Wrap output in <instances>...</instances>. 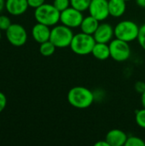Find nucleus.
Here are the masks:
<instances>
[{
	"label": "nucleus",
	"instance_id": "1",
	"mask_svg": "<svg viewBox=\"0 0 145 146\" xmlns=\"http://www.w3.org/2000/svg\"><path fill=\"white\" fill-rule=\"evenodd\" d=\"M68 101L73 108L79 110L87 109L94 102V94L86 87L80 86H74L68 93Z\"/></svg>",
	"mask_w": 145,
	"mask_h": 146
},
{
	"label": "nucleus",
	"instance_id": "2",
	"mask_svg": "<svg viewBox=\"0 0 145 146\" xmlns=\"http://www.w3.org/2000/svg\"><path fill=\"white\" fill-rule=\"evenodd\" d=\"M61 12L52 4L44 3L34 9V18L37 22L49 27H54L60 21Z\"/></svg>",
	"mask_w": 145,
	"mask_h": 146
},
{
	"label": "nucleus",
	"instance_id": "3",
	"mask_svg": "<svg viewBox=\"0 0 145 146\" xmlns=\"http://www.w3.org/2000/svg\"><path fill=\"white\" fill-rule=\"evenodd\" d=\"M93 35L83 32L74 34L70 44L71 50L79 56H86L91 54L92 49L96 44Z\"/></svg>",
	"mask_w": 145,
	"mask_h": 146
},
{
	"label": "nucleus",
	"instance_id": "4",
	"mask_svg": "<svg viewBox=\"0 0 145 146\" xmlns=\"http://www.w3.org/2000/svg\"><path fill=\"white\" fill-rule=\"evenodd\" d=\"M73 35L72 28L63 24L56 25L50 30V40L56 48H66L70 46Z\"/></svg>",
	"mask_w": 145,
	"mask_h": 146
},
{
	"label": "nucleus",
	"instance_id": "5",
	"mask_svg": "<svg viewBox=\"0 0 145 146\" xmlns=\"http://www.w3.org/2000/svg\"><path fill=\"white\" fill-rule=\"evenodd\" d=\"M139 28L140 27L132 21H122L115 26V36L116 38L130 43L138 39Z\"/></svg>",
	"mask_w": 145,
	"mask_h": 146
},
{
	"label": "nucleus",
	"instance_id": "6",
	"mask_svg": "<svg viewBox=\"0 0 145 146\" xmlns=\"http://www.w3.org/2000/svg\"><path fill=\"white\" fill-rule=\"evenodd\" d=\"M5 35L9 43L15 47L23 46L28 38L26 28L19 23H12L5 31Z\"/></svg>",
	"mask_w": 145,
	"mask_h": 146
},
{
	"label": "nucleus",
	"instance_id": "7",
	"mask_svg": "<svg viewBox=\"0 0 145 146\" xmlns=\"http://www.w3.org/2000/svg\"><path fill=\"white\" fill-rule=\"evenodd\" d=\"M110 57L116 62H125L131 56V47L128 42L115 38L109 42Z\"/></svg>",
	"mask_w": 145,
	"mask_h": 146
},
{
	"label": "nucleus",
	"instance_id": "8",
	"mask_svg": "<svg viewBox=\"0 0 145 146\" xmlns=\"http://www.w3.org/2000/svg\"><path fill=\"white\" fill-rule=\"evenodd\" d=\"M83 19V12L73 8L72 6L62 11L60 15V21L62 24L70 28H76L80 27Z\"/></svg>",
	"mask_w": 145,
	"mask_h": 146
},
{
	"label": "nucleus",
	"instance_id": "9",
	"mask_svg": "<svg viewBox=\"0 0 145 146\" xmlns=\"http://www.w3.org/2000/svg\"><path fill=\"white\" fill-rule=\"evenodd\" d=\"M88 11L90 15L99 21H103L109 16V0H91Z\"/></svg>",
	"mask_w": 145,
	"mask_h": 146
},
{
	"label": "nucleus",
	"instance_id": "10",
	"mask_svg": "<svg viewBox=\"0 0 145 146\" xmlns=\"http://www.w3.org/2000/svg\"><path fill=\"white\" fill-rule=\"evenodd\" d=\"M115 36V28L109 23L99 24L97 29L93 34L97 43L109 44Z\"/></svg>",
	"mask_w": 145,
	"mask_h": 146
},
{
	"label": "nucleus",
	"instance_id": "11",
	"mask_svg": "<svg viewBox=\"0 0 145 146\" xmlns=\"http://www.w3.org/2000/svg\"><path fill=\"white\" fill-rule=\"evenodd\" d=\"M29 5L27 0H5L4 9L9 15L20 16L25 14Z\"/></svg>",
	"mask_w": 145,
	"mask_h": 146
},
{
	"label": "nucleus",
	"instance_id": "12",
	"mask_svg": "<svg viewBox=\"0 0 145 146\" xmlns=\"http://www.w3.org/2000/svg\"><path fill=\"white\" fill-rule=\"evenodd\" d=\"M50 30L49 26L37 22L32 28V37L38 44L50 40Z\"/></svg>",
	"mask_w": 145,
	"mask_h": 146
},
{
	"label": "nucleus",
	"instance_id": "13",
	"mask_svg": "<svg viewBox=\"0 0 145 146\" xmlns=\"http://www.w3.org/2000/svg\"><path fill=\"white\" fill-rule=\"evenodd\" d=\"M127 138V135L122 130L113 129L107 133L105 139L110 146H122L125 145Z\"/></svg>",
	"mask_w": 145,
	"mask_h": 146
},
{
	"label": "nucleus",
	"instance_id": "14",
	"mask_svg": "<svg viewBox=\"0 0 145 146\" xmlns=\"http://www.w3.org/2000/svg\"><path fill=\"white\" fill-rule=\"evenodd\" d=\"M109 15L115 18L122 16L126 9V3L125 0H109Z\"/></svg>",
	"mask_w": 145,
	"mask_h": 146
},
{
	"label": "nucleus",
	"instance_id": "15",
	"mask_svg": "<svg viewBox=\"0 0 145 146\" xmlns=\"http://www.w3.org/2000/svg\"><path fill=\"white\" fill-rule=\"evenodd\" d=\"M91 54L97 60H107L110 57L109 45L104 43H96L92 49Z\"/></svg>",
	"mask_w": 145,
	"mask_h": 146
},
{
	"label": "nucleus",
	"instance_id": "16",
	"mask_svg": "<svg viewBox=\"0 0 145 146\" xmlns=\"http://www.w3.org/2000/svg\"><path fill=\"white\" fill-rule=\"evenodd\" d=\"M98 26H99V21H97L93 16L89 15L84 17L79 27L81 29V32L87 34L93 35L96 30L97 29Z\"/></svg>",
	"mask_w": 145,
	"mask_h": 146
},
{
	"label": "nucleus",
	"instance_id": "17",
	"mask_svg": "<svg viewBox=\"0 0 145 146\" xmlns=\"http://www.w3.org/2000/svg\"><path fill=\"white\" fill-rule=\"evenodd\" d=\"M56 48V47L55 46V44L50 40H48L40 44L39 52L44 56H50L55 53Z\"/></svg>",
	"mask_w": 145,
	"mask_h": 146
},
{
	"label": "nucleus",
	"instance_id": "18",
	"mask_svg": "<svg viewBox=\"0 0 145 146\" xmlns=\"http://www.w3.org/2000/svg\"><path fill=\"white\" fill-rule=\"evenodd\" d=\"M91 2V0H70V4L73 8L84 12L88 10Z\"/></svg>",
	"mask_w": 145,
	"mask_h": 146
},
{
	"label": "nucleus",
	"instance_id": "19",
	"mask_svg": "<svg viewBox=\"0 0 145 146\" xmlns=\"http://www.w3.org/2000/svg\"><path fill=\"white\" fill-rule=\"evenodd\" d=\"M135 121L139 127L145 129V108L136 111Z\"/></svg>",
	"mask_w": 145,
	"mask_h": 146
},
{
	"label": "nucleus",
	"instance_id": "20",
	"mask_svg": "<svg viewBox=\"0 0 145 146\" xmlns=\"http://www.w3.org/2000/svg\"><path fill=\"white\" fill-rule=\"evenodd\" d=\"M125 146H145V142L138 137L131 136L127 138Z\"/></svg>",
	"mask_w": 145,
	"mask_h": 146
},
{
	"label": "nucleus",
	"instance_id": "21",
	"mask_svg": "<svg viewBox=\"0 0 145 146\" xmlns=\"http://www.w3.org/2000/svg\"><path fill=\"white\" fill-rule=\"evenodd\" d=\"M53 5L60 11H63L69 8L71 6L70 4V0H54L53 1Z\"/></svg>",
	"mask_w": 145,
	"mask_h": 146
},
{
	"label": "nucleus",
	"instance_id": "22",
	"mask_svg": "<svg viewBox=\"0 0 145 146\" xmlns=\"http://www.w3.org/2000/svg\"><path fill=\"white\" fill-rule=\"evenodd\" d=\"M12 24L11 19L7 15H0V29L6 31Z\"/></svg>",
	"mask_w": 145,
	"mask_h": 146
},
{
	"label": "nucleus",
	"instance_id": "23",
	"mask_svg": "<svg viewBox=\"0 0 145 146\" xmlns=\"http://www.w3.org/2000/svg\"><path fill=\"white\" fill-rule=\"evenodd\" d=\"M138 41V44H140V46L145 50V24L141 26L139 28Z\"/></svg>",
	"mask_w": 145,
	"mask_h": 146
},
{
	"label": "nucleus",
	"instance_id": "24",
	"mask_svg": "<svg viewBox=\"0 0 145 146\" xmlns=\"http://www.w3.org/2000/svg\"><path fill=\"white\" fill-rule=\"evenodd\" d=\"M28 5L29 7L32 8V9H37L39 6L43 5L45 3V0H27Z\"/></svg>",
	"mask_w": 145,
	"mask_h": 146
},
{
	"label": "nucleus",
	"instance_id": "25",
	"mask_svg": "<svg viewBox=\"0 0 145 146\" xmlns=\"http://www.w3.org/2000/svg\"><path fill=\"white\" fill-rule=\"evenodd\" d=\"M7 105V98L3 92H0V113H2Z\"/></svg>",
	"mask_w": 145,
	"mask_h": 146
},
{
	"label": "nucleus",
	"instance_id": "26",
	"mask_svg": "<svg viewBox=\"0 0 145 146\" xmlns=\"http://www.w3.org/2000/svg\"><path fill=\"white\" fill-rule=\"evenodd\" d=\"M135 91L140 94H142L145 91V82L144 81H138L135 84Z\"/></svg>",
	"mask_w": 145,
	"mask_h": 146
},
{
	"label": "nucleus",
	"instance_id": "27",
	"mask_svg": "<svg viewBox=\"0 0 145 146\" xmlns=\"http://www.w3.org/2000/svg\"><path fill=\"white\" fill-rule=\"evenodd\" d=\"M95 146H110L109 144L107 142V140H100L97 143H95Z\"/></svg>",
	"mask_w": 145,
	"mask_h": 146
},
{
	"label": "nucleus",
	"instance_id": "28",
	"mask_svg": "<svg viewBox=\"0 0 145 146\" xmlns=\"http://www.w3.org/2000/svg\"><path fill=\"white\" fill-rule=\"evenodd\" d=\"M137 5H138L140 8L145 9V0H135Z\"/></svg>",
	"mask_w": 145,
	"mask_h": 146
},
{
	"label": "nucleus",
	"instance_id": "29",
	"mask_svg": "<svg viewBox=\"0 0 145 146\" xmlns=\"http://www.w3.org/2000/svg\"><path fill=\"white\" fill-rule=\"evenodd\" d=\"M141 104L143 105V108H145V91L141 94Z\"/></svg>",
	"mask_w": 145,
	"mask_h": 146
},
{
	"label": "nucleus",
	"instance_id": "30",
	"mask_svg": "<svg viewBox=\"0 0 145 146\" xmlns=\"http://www.w3.org/2000/svg\"><path fill=\"white\" fill-rule=\"evenodd\" d=\"M5 5V0H0V13L3 10Z\"/></svg>",
	"mask_w": 145,
	"mask_h": 146
},
{
	"label": "nucleus",
	"instance_id": "31",
	"mask_svg": "<svg viewBox=\"0 0 145 146\" xmlns=\"http://www.w3.org/2000/svg\"><path fill=\"white\" fill-rule=\"evenodd\" d=\"M1 38H2V30L0 29V40H1Z\"/></svg>",
	"mask_w": 145,
	"mask_h": 146
},
{
	"label": "nucleus",
	"instance_id": "32",
	"mask_svg": "<svg viewBox=\"0 0 145 146\" xmlns=\"http://www.w3.org/2000/svg\"><path fill=\"white\" fill-rule=\"evenodd\" d=\"M126 2H128V1H131V0H125Z\"/></svg>",
	"mask_w": 145,
	"mask_h": 146
}]
</instances>
